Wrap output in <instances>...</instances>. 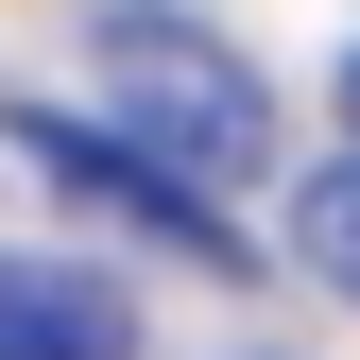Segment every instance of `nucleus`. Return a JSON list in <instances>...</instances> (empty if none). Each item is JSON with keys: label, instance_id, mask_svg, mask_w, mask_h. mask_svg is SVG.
I'll return each mask as SVG.
<instances>
[{"label": "nucleus", "instance_id": "20e7f679", "mask_svg": "<svg viewBox=\"0 0 360 360\" xmlns=\"http://www.w3.org/2000/svg\"><path fill=\"white\" fill-rule=\"evenodd\" d=\"M343 155H360V52H343Z\"/></svg>", "mask_w": 360, "mask_h": 360}, {"label": "nucleus", "instance_id": "7ed1b4c3", "mask_svg": "<svg viewBox=\"0 0 360 360\" xmlns=\"http://www.w3.org/2000/svg\"><path fill=\"white\" fill-rule=\"evenodd\" d=\"M292 257H309L326 292H360V155H343V172H326L309 206H292Z\"/></svg>", "mask_w": 360, "mask_h": 360}, {"label": "nucleus", "instance_id": "f257e3e1", "mask_svg": "<svg viewBox=\"0 0 360 360\" xmlns=\"http://www.w3.org/2000/svg\"><path fill=\"white\" fill-rule=\"evenodd\" d=\"M103 120H120V155H155L172 189H206V206L275 172V86L223 52L206 18H172V0H120L103 18Z\"/></svg>", "mask_w": 360, "mask_h": 360}, {"label": "nucleus", "instance_id": "f03ea898", "mask_svg": "<svg viewBox=\"0 0 360 360\" xmlns=\"http://www.w3.org/2000/svg\"><path fill=\"white\" fill-rule=\"evenodd\" d=\"M0 360H138L103 275H34V257H0Z\"/></svg>", "mask_w": 360, "mask_h": 360}]
</instances>
